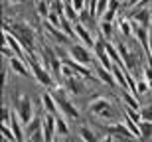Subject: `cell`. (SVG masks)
Segmentation results:
<instances>
[{
    "mask_svg": "<svg viewBox=\"0 0 152 142\" xmlns=\"http://www.w3.org/2000/svg\"><path fill=\"white\" fill-rule=\"evenodd\" d=\"M56 132H57V136H69L67 117H63V114H57L56 117Z\"/></svg>",
    "mask_w": 152,
    "mask_h": 142,
    "instance_id": "ac0fdd59",
    "label": "cell"
},
{
    "mask_svg": "<svg viewBox=\"0 0 152 142\" xmlns=\"http://www.w3.org/2000/svg\"><path fill=\"white\" fill-rule=\"evenodd\" d=\"M67 53H69V57H71V59H75V61H79V63H83V65H87V67H89L91 63L97 59V57H93V53H91L89 47L85 46V44H81V42L71 44V46H69V50H67Z\"/></svg>",
    "mask_w": 152,
    "mask_h": 142,
    "instance_id": "277c9868",
    "label": "cell"
},
{
    "mask_svg": "<svg viewBox=\"0 0 152 142\" xmlns=\"http://www.w3.org/2000/svg\"><path fill=\"white\" fill-rule=\"evenodd\" d=\"M36 10H38V14L42 18H48L50 16V10H51V4L48 2V0H36Z\"/></svg>",
    "mask_w": 152,
    "mask_h": 142,
    "instance_id": "d4e9b609",
    "label": "cell"
},
{
    "mask_svg": "<svg viewBox=\"0 0 152 142\" xmlns=\"http://www.w3.org/2000/svg\"><path fill=\"white\" fill-rule=\"evenodd\" d=\"M142 0H126V8H130V10H132V8H134L136 4H140Z\"/></svg>",
    "mask_w": 152,
    "mask_h": 142,
    "instance_id": "4dcf8cb0",
    "label": "cell"
},
{
    "mask_svg": "<svg viewBox=\"0 0 152 142\" xmlns=\"http://www.w3.org/2000/svg\"><path fill=\"white\" fill-rule=\"evenodd\" d=\"M42 128H44V119L34 117V119L30 120V125H26V136H34L36 132H39Z\"/></svg>",
    "mask_w": 152,
    "mask_h": 142,
    "instance_id": "d6986e66",
    "label": "cell"
},
{
    "mask_svg": "<svg viewBox=\"0 0 152 142\" xmlns=\"http://www.w3.org/2000/svg\"><path fill=\"white\" fill-rule=\"evenodd\" d=\"M101 142H115V136H113V134H107V136L103 138Z\"/></svg>",
    "mask_w": 152,
    "mask_h": 142,
    "instance_id": "1f68e13d",
    "label": "cell"
},
{
    "mask_svg": "<svg viewBox=\"0 0 152 142\" xmlns=\"http://www.w3.org/2000/svg\"><path fill=\"white\" fill-rule=\"evenodd\" d=\"M148 93H152V91H150V85L146 83V79H144V77L136 79V91H134V95L140 99V97H146Z\"/></svg>",
    "mask_w": 152,
    "mask_h": 142,
    "instance_id": "603a6c76",
    "label": "cell"
},
{
    "mask_svg": "<svg viewBox=\"0 0 152 142\" xmlns=\"http://www.w3.org/2000/svg\"><path fill=\"white\" fill-rule=\"evenodd\" d=\"M53 142H61V140H59V138H56V140H53Z\"/></svg>",
    "mask_w": 152,
    "mask_h": 142,
    "instance_id": "e575fe53",
    "label": "cell"
},
{
    "mask_svg": "<svg viewBox=\"0 0 152 142\" xmlns=\"http://www.w3.org/2000/svg\"><path fill=\"white\" fill-rule=\"evenodd\" d=\"M73 26H75V34H77V42L85 44L89 50H91V47H95V38L91 36L89 28H87L85 24H81V22H75Z\"/></svg>",
    "mask_w": 152,
    "mask_h": 142,
    "instance_id": "30bf717a",
    "label": "cell"
},
{
    "mask_svg": "<svg viewBox=\"0 0 152 142\" xmlns=\"http://www.w3.org/2000/svg\"><path fill=\"white\" fill-rule=\"evenodd\" d=\"M109 134H113L115 140H130V138H136L134 134L126 128L124 122H117V120H115L113 125H109Z\"/></svg>",
    "mask_w": 152,
    "mask_h": 142,
    "instance_id": "9c48e42d",
    "label": "cell"
},
{
    "mask_svg": "<svg viewBox=\"0 0 152 142\" xmlns=\"http://www.w3.org/2000/svg\"><path fill=\"white\" fill-rule=\"evenodd\" d=\"M18 113V117H20V120L24 122V126L30 125V120L34 119V103H32V99H30L28 95H22L20 99L16 101V109H14Z\"/></svg>",
    "mask_w": 152,
    "mask_h": 142,
    "instance_id": "5b68a950",
    "label": "cell"
},
{
    "mask_svg": "<svg viewBox=\"0 0 152 142\" xmlns=\"http://www.w3.org/2000/svg\"><path fill=\"white\" fill-rule=\"evenodd\" d=\"M129 18L132 20V24H136V26L150 28V26H152V8H140V10H132Z\"/></svg>",
    "mask_w": 152,
    "mask_h": 142,
    "instance_id": "8992f818",
    "label": "cell"
},
{
    "mask_svg": "<svg viewBox=\"0 0 152 142\" xmlns=\"http://www.w3.org/2000/svg\"><path fill=\"white\" fill-rule=\"evenodd\" d=\"M99 32L107 42H113V22H99Z\"/></svg>",
    "mask_w": 152,
    "mask_h": 142,
    "instance_id": "cb8c5ba5",
    "label": "cell"
},
{
    "mask_svg": "<svg viewBox=\"0 0 152 142\" xmlns=\"http://www.w3.org/2000/svg\"><path fill=\"white\" fill-rule=\"evenodd\" d=\"M61 77H63V79H71V77H75V71L69 67V65L63 63V65H61Z\"/></svg>",
    "mask_w": 152,
    "mask_h": 142,
    "instance_id": "4316f807",
    "label": "cell"
},
{
    "mask_svg": "<svg viewBox=\"0 0 152 142\" xmlns=\"http://www.w3.org/2000/svg\"><path fill=\"white\" fill-rule=\"evenodd\" d=\"M81 79H83V77H79V75H75L71 79H65V89H67V93H71V95H81V93H83V83H81Z\"/></svg>",
    "mask_w": 152,
    "mask_h": 142,
    "instance_id": "2e32d148",
    "label": "cell"
},
{
    "mask_svg": "<svg viewBox=\"0 0 152 142\" xmlns=\"http://www.w3.org/2000/svg\"><path fill=\"white\" fill-rule=\"evenodd\" d=\"M89 113L95 114V117H101V119H113L115 120V109L113 103L105 99V97H97L95 101L89 103Z\"/></svg>",
    "mask_w": 152,
    "mask_h": 142,
    "instance_id": "3957f363",
    "label": "cell"
},
{
    "mask_svg": "<svg viewBox=\"0 0 152 142\" xmlns=\"http://www.w3.org/2000/svg\"><path fill=\"white\" fill-rule=\"evenodd\" d=\"M111 0H97V16H103Z\"/></svg>",
    "mask_w": 152,
    "mask_h": 142,
    "instance_id": "83f0119b",
    "label": "cell"
},
{
    "mask_svg": "<svg viewBox=\"0 0 152 142\" xmlns=\"http://www.w3.org/2000/svg\"><path fill=\"white\" fill-rule=\"evenodd\" d=\"M61 63H65V65H69V67L75 71V75H79V77H83V79H91L93 77V73H91V69L87 67V65H83V63L75 61V59H71V57H63Z\"/></svg>",
    "mask_w": 152,
    "mask_h": 142,
    "instance_id": "8fae6325",
    "label": "cell"
},
{
    "mask_svg": "<svg viewBox=\"0 0 152 142\" xmlns=\"http://www.w3.org/2000/svg\"><path fill=\"white\" fill-rule=\"evenodd\" d=\"M140 117L142 120H152V105H146L140 109Z\"/></svg>",
    "mask_w": 152,
    "mask_h": 142,
    "instance_id": "f1b7e54d",
    "label": "cell"
},
{
    "mask_svg": "<svg viewBox=\"0 0 152 142\" xmlns=\"http://www.w3.org/2000/svg\"><path fill=\"white\" fill-rule=\"evenodd\" d=\"M10 2H26V0H10Z\"/></svg>",
    "mask_w": 152,
    "mask_h": 142,
    "instance_id": "d6a6232c",
    "label": "cell"
},
{
    "mask_svg": "<svg viewBox=\"0 0 152 142\" xmlns=\"http://www.w3.org/2000/svg\"><path fill=\"white\" fill-rule=\"evenodd\" d=\"M4 142H8V140H4Z\"/></svg>",
    "mask_w": 152,
    "mask_h": 142,
    "instance_id": "d590c367",
    "label": "cell"
},
{
    "mask_svg": "<svg viewBox=\"0 0 152 142\" xmlns=\"http://www.w3.org/2000/svg\"><path fill=\"white\" fill-rule=\"evenodd\" d=\"M95 75H97V79L101 81V83H105V85H109V87H115V85H117L113 71L105 69L101 63H95Z\"/></svg>",
    "mask_w": 152,
    "mask_h": 142,
    "instance_id": "5bb4252c",
    "label": "cell"
},
{
    "mask_svg": "<svg viewBox=\"0 0 152 142\" xmlns=\"http://www.w3.org/2000/svg\"><path fill=\"white\" fill-rule=\"evenodd\" d=\"M0 130H2V134H4V140H8V142H18L10 126H4V125H2V126H0Z\"/></svg>",
    "mask_w": 152,
    "mask_h": 142,
    "instance_id": "484cf974",
    "label": "cell"
},
{
    "mask_svg": "<svg viewBox=\"0 0 152 142\" xmlns=\"http://www.w3.org/2000/svg\"><path fill=\"white\" fill-rule=\"evenodd\" d=\"M30 67H32V73H34V79L38 81L39 85H44V87H48L50 91H53L59 83L56 81V77L51 75V71L48 67H44L42 65V61L39 59H30Z\"/></svg>",
    "mask_w": 152,
    "mask_h": 142,
    "instance_id": "7a4b0ae2",
    "label": "cell"
},
{
    "mask_svg": "<svg viewBox=\"0 0 152 142\" xmlns=\"http://www.w3.org/2000/svg\"><path fill=\"white\" fill-rule=\"evenodd\" d=\"M118 28H121V34L123 36H134V24L130 18H121V22H118Z\"/></svg>",
    "mask_w": 152,
    "mask_h": 142,
    "instance_id": "44dd1931",
    "label": "cell"
},
{
    "mask_svg": "<svg viewBox=\"0 0 152 142\" xmlns=\"http://www.w3.org/2000/svg\"><path fill=\"white\" fill-rule=\"evenodd\" d=\"M53 97H56L57 101V107H59V113L63 114V117H67V119H73V120H79V117H81V113H79V109L75 107L73 103L69 101L67 97V89L63 85H57L56 89H53Z\"/></svg>",
    "mask_w": 152,
    "mask_h": 142,
    "instance_id": "6da1fadb",
    "label": "cell"
},
{
    "mask_svg": "<svg viewBox=\"0 0 152 142\" xmlns=\"http://www.w3.org/2000/svg\"><path fill=\"white\" fill-rule=\"evenodd\" d=\"M44 138H45V142H53L56 140V114H48L45 113L44 114Z\"/></svg>",
    "mask_w": 152,
    "mask_h": 142,
    "instance_id": "7c38bea8",
    "label": "cell"
},
{
    "mask_svg": "<svg viewBox=\"0 0 152 142\" xmlns=\"http://www.w3.org/2000/svg\"><path fill=\"white\" fill-rule=\"evenodd\" d=\"M138 128H140V140L148 142L152 138V120H140Z\"/></svg>",
    "mask_w": 152,
    "mask_h": 142,
    "instance_id": "ffe728a7",
    "label": "cell"
},
{
    "mask_svg": "<svg viewBox=\"0 0 152 142\" xmlns=\"http://www.w3.org/2000/svg\"><path fill=\"white\" fill-rule=\"evenodd\" d=\"M6 63H8V67H10L16 75H20V77H30V61L28 59H22V57L14 55Z\"/></svg>",
    "mask_w": 152,
    "mask_h": 142,
    "instance_id": "52a82bcc",
    "label": "cell"
},
{
    "mask_svg": "<svg viewBox=\"0 0 152 142\" xmlns=\"http://www.w3.org/2000/svg\"><path fill=\"white\" fill-rule=\"evenodd\" d=\"M118 8H121V0H111L109 6H107V10H105V14L101 16V22H113Z\"/></svg>",
    "mask_w": 152,
    "mask_h": 142,
    "instance_id": "e0dca14e",
    "label": "cell"
},
{
    "mask_svg": "<svg viewBox=\"0 0 152 142\" xmlns=\"http://www.w3.org/2000/svg\"><path fill=\"white\" fill-rule=\"evenodd\" d=\"M26 142H34V140H32V138H26Z\"/></svg>",
    "mask_w": 152,
    "mask_h": 142,
    "instance_id": "836d02e7",
    "label": "cell"
},
{
    "mask_svg": "<svg viewBox=\"0 0 152 142\" xmlns=\"http://www.w3.org/2000/svg\"><path fill=\"white\" fill-rule=\"evenodd\" d=\"M44 30L48 32V36H51V38H53V40L59 44V46H63V44H65L67 47L71 46V40H69L67 36H65V32H63L61 28H56V26H51L48 20H44Z\"/></svg>",
    "mask_w": 152,
    "mask_h": 142,
    "instance_id": "ba28073f",
    "label": "cell"
},
{
    "mask_svg": "<svg viewBox=\"0 0 152 142\" xmlns=\"http://www.w3.org/2000/svg\"><path fill=\"white\" fill-rule=\"evenodd\" d=\"M121 101L126 105V107L130 109H136V111H140V103H138V97L134 95L132 91H129V89H123V93H121Z\"/></svg>",
    "mask_w": 152,
    "mask_h": 142,
    "instance_id": "9a60e30c",
    "label": "cell"
},
{
    "mask_svg": "<svg viewBox=\"0 0 152 142\" xmlns=\"http://www.w3.org/2000/svg\"><path fill=\"white\" fill-rule=\"evenodd\" d=\"M42 105H44V111L48 114H61L59 113V107H57V101H56V97H53V93L51 91H45L42 93Z\"/></svg>",
    "mask_w": 152,
    "mask_h": 142,
    "instance_id": "4fadbf2b",
    "label": "cell"
},
{
    "mask_svg": "<svg viewBox=\"0 0 152 142\" xmlns=\"http://www.w3.org/2000/svg\"><path fill=\"white\" fill-rule=\"evenodd\" d=\"M79 136H81V140H83V142H97L95 130H91L87 125H81V126H79Z\"/></svg>",
    "mask_w": 152,
    "mask_h": 142,
    "instance_id": "7402d4cb",
    "label": "cell"
},
{
    "mask_svg": "<svg viewBox=\"0 0 152 142\" xmlns=\"http://www.w3.org/2000/svg\"><path fill=\"white\" fill-rule=\"evenodd\" d=\"M142 77L146 79V83L150 85V91H152V67H150V65L142 69Z\"/></svg>",
    "mask_w": 152,
    "mask_h": 142,
    "instance_id": "f546056e",
    "label": "cell"
}]
</instances>
